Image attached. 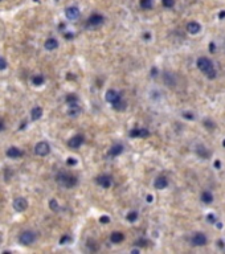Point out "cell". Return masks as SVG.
Wrapping results in <instances>:
<instances>
[{"instance_id":"1","label":"cell","mask_w":225,"mask_h":254,"mask_svg":"<svg viewBox=\"0 0 225 254\" xmlns=\"http://www.w3.org/2000/svg\"><path fill=\"white\" fill-rule=\"evenodd\" d=\"M197 68L205 74V77L209 79H215L217 77V71L215 69V65H213L212 60H209L208 57H199L196 61Z\"/></svg>"},{"instance_id":"2","label":"cell","mask_w":225,"mask_h":254,"mask_svg":"<svg viewBox=\"0 0 225 254\" xmlns=\"http://www.w3.org/2000/svg\"><path fill=\"white\" fill-rule=\"evenodd\" d=\"M56 179H57V183L65 188H73L74 185L77 184V177H74L73 175H70V173L60 172Z\"/></svg>"},{"instance_id":"3","label":"cell","mask_w":225,"mask_h":254,"mask_svg":"<svg viewBox=\"0 0 225 254\" xmlns=\"http://www.w3.org/2000/svg\"><path fill=\"white\" fill-rule=\"evenodd\" d=\"M36 240V234L33 232H24L20 234V237H19V241H20L21 245H25V246H29L32 245L33 242Z\"/></svg>"},{"instance_id":"4","label":"cell","mask_w":225,"mask_h":254,"mask_svg":"<svg viewBox=\"0 0 225 254\" xmlns=\"http://www.w3.org/2000/svg\"><path fill=\"white\" fill-rule=\"evenodd\" d=\"M83 142H85V136H83L82 134H77V135H74L73 138L69 139L68 146H69V148L76 150V148H79V147L83 144Z\"/></svg>"},{"instance_id":"5","label":"cell","mask_w":225,"mask_h":254,"mask_svg":"<svg viewBox=\"0 0 225 254\" xmlns=\"http://www.w3.org/2000/svg\"><path fill=\"white\" fill-rule=\"evenodd\" d=\"M49 152H51V146L47 142H39L35 146V154L39 156H47Z\"/></svg>"},{"instance_id":"6","label":"cell","mask_w":225,"mask_h":254,"mask_svg":"<svg viewBox=\"0 0 225 254\" xmlns=\"http://www.w3.org/2000/svg\"><path fill=\"white\" fill-rule=\"evenodd\" d=\"M28 208V201L24 197H17L13 201V209L16 212H24Z\"/></svg>"},{"instance_id":"7","label":"cell","mask_w":225,"mask_h":254,"mask_svg":"<svg viewBox=\"0 0 225 254\" xmlns=\"http://www.w3.org/2000/svg\"><path fill=\"white\" fill-rule=\"evenodd\" d=\"M207 241H208V238L203 233H196L195 236L191 238V242H192L193 246H204V245H207Z\"/></svg>"},{"instance_id":"8","label":"cell","mask_w":225,"mask_h":254,"mask_svg":"<svg viewBox=\"0 0 225 254\" xmlns=\"http://www.w3.org/2000/svg\"><path fill=\"white\" fill-rule=\"evenodd\" d=\"M95 183H97L98 185H101L102 188H105V189H107L111 187V176H109V175H100L95 179Z\"/></svg>"},{"instance_id":"9","label":"cell","mask_w":225,"mask_h":254,"mask_svg":"<svg viewBox=\"0 0 225 254\" xmlns=\"http://www.w3.org/2000/svg\"><path fill=\"white\" fill-rule=\"evenodd\" d=\"M65 16L69 19V20H77L81 16V12L77 7H68L65 9Z\"/></svg>"},{"instance_id":"10","label":"cell","mask_w":225,"mask_h":254,"mask_svg":"<svg viewBox=\"0 0 225 254\" xmlns=\"http://www.w3.org/2000/svg\"><path fill=\"white\" fill-rule=\"evenodd\" d=\"M104 21H105V19H104V16H102V15H100V13H93L89 19H87V24H89L90 26L101 25Z\"/></svg>"},{"instance_id":"11","label":"cell","mask_w":225,"mask_h":254,"mask_svg":"<svg viewBox=\"0 0 225 254\" xmlns=\"http://www.w3.org/2000/svg\"><path fill=\"white\" fill-rule=\"evenodd\" d=\"M150 135V131L147 128H132L130 131V136L131 138H147Z\"/></svg>"},{"instance_id":"12","label":"cell","mask_w":225,"mask_h":254,"mask_svg":"<svg viewBox=\"0 0 225 254\" xmlns=\"http://www.w3.org/2000/svg\"><path fill=\"white\" fill-rule=\"evenodd\" d=\"M119 98H122V97H121V94L118 93V92H115L114 89L107 90V92H106V94H105V99L109 103H114V102L118 101Z\"/></svg>"},{"instance_id":"13","label":"cell","mask_w":225,"mask_h":254,"mask_svg":"<svg viewBox=\"0 0 225 254\" xmlns=\"http://www.w3.org/2000/svg\"><path fill=\"white\" fill-rule=\"evenodd\" d=\"M167 185H168V179L166 176H159L154 181V187L156 189H164L167 188Z\"/></svg>"},{"instance_id":"14","label":"cell","mask_w":225,"mask_h":254,"mask_svg":"<svg viewBox=\"0 0 225 254\" xmlns=\"http://www.w3.org/2000/svg\"><path fill=\"white\" fill-rule=\"evenodd\" d=\"M81 114V107L77 103H72L69 105V109H68V115L70 118H77V117Z\"/></svg>"},{"instance_id":"15","label":"cell","mask_w":225,"mask_h":254,"mask_svg":"<svg viewBox=\"0 0 225 254\" xmlns=\"http://www.w3.org/2000/svg\"><path fill=\"white\" fill-rule=\"evenodd\" d=\"M196 154L199 155L201 159H208L209 156H211V151L203 144H199L196 147Z\"/></svg>"},{"instance_id":"16","label":"cell","mask_w":225,"mask_h":254,"mask_svg":"<svg viewBox=\"0 0 225 254\" xmlns=\"http://www.w3.org/2000/svg\"><path fill=\"white\" fill-rule=\"evenodd\" d=\"M200 29H201V26H200L199 23H196V21H189L188 24H187V31H188L191 35H196V33H199Z\"/></svg>"},{"instance_id":"17","label":"cell","mask_w":225,"mask_h":254,"mask_svg":"<svg viewBox=\"0 0 225 254\" xmlns=\"http://www.w3.org/2000/svg\"><path fill=\"white\" fill-rule=\"evenodd\" d=\"M7 156L11 158V159H17V158L23 156V152L17 148V147H9V148L7 150Z\"/></svg>"},{"instance_id":"18","label":"cell","mask_w":225,"mask_h":254,"mask_svg":"<svg viewBox=\"0 0 225 254\" xmlns=\"http://www.w3.org/2000/svg\"><path fill=\"white\" fill-rule=\"evenodd\" d=\"M57 47H58V41L56 39H48L44 43V48L47 50H54V49H57Z\"/></svg>"},{"instance_id":"19","label":"cell","mask_w":225,"mask_h":254,"mask_svg":"<svg viewBox=\"0 0 225 254\" xmlns=\"http://www.w3.org/2000/svg\"><path fill=\"white\" fill-rule=\"evenodd\" d=\"M122 152H123V146H122V144H114L111 148L109 150V155H110V156H113V158L121 155Z\"/></svg>"},{"instance_id":"20","label":"cell","mask_w":225,"mask_h":254,"mask_svg":"<svg viewBox=\"0 0 225 254\" xmlns=\"http://www.w3.org/2000/svg\"><path fill=\"white\" fill-rule=\"evenodd\" d=\"M41 117H43V109L40 107V106H36V107H33L30 110V118L33 120H37L40 119Z\"/></svg>"},{"instance_id":"21","label":"cell","mask_w":225,"mask_h":254,"mask_svg":"<svg viewBox=\"0 0 225 254\" xmlns=\"http://www.w3.org/2000/svg\"><path fill=\"white\" fill-rule=\"evenodd\" d=\"M123 240H125V236H123V233H121V232H113L111 236H110V241H111L113 244H119V242H122Z\"/></svg>"},{"instance_id":"22","label":"cell","mask_w":225,"mask_h":254,"mask_svg":"<svg viewBox=\"0 0 225 254\" xmlns=\"http://www.w3.org/2000/svg\"><path fill=\"white\" fill-rule=\"evenodd\" d=\"M201 201H203L204 204H212L213 203V195H212V192L204 191L203 193H201Z\"/></svg>"},{"instance_id":"23","label":"cell","mask_w":225,"mask_h":254,"mask_svg":"<svg viewBox=\"0 0 225 254\" xmlns=\"http://www.w3.org/2000/svg\"><path fill=\"white\" fill-rule=\"evenodd\" d=\"M113 105V107H114V110H117V111H123V110L126 109V102L122 99V98H119L118 101H115L114 103H111Z\"/></svg>"},{"instance_id":"24","label":"cell","mask_w":225,"mask_h":254,"mask_svg":"<svg viewBox=\"0 0 225 254\" xmlns=\"http://www.w3.org/2000/svg\"><path fill=\"white\" fill-rule=\"evenodd\" d=\"M32 83L35 86H41L44 83V75H41V74L33 75V77H32Z\"/></svg>"},{"instance_id":"25","label":"cell","mask_w":225,"mask_h":254,"mask_svg":"<svg viewBox=\"0 0 225 254\" xmlns=\"http://www.w3.org/2000/svg\"><path fill=\"white\" fill-rule=\"evenodd\" d=\"M65 102L68 105H72V103H77L78 102V97L76 94H68L65 97Z\"/></svg>"},{"instance_id":"26","label":"cell","mask_w":225,"mask_h":254,"mask_svg":"<svg viewBox=\"0 0 225 254\" xmlns=\"http://www.w3.org/2000/svg\"><path fill=\"white\" fill-rule=\"evenodd\" d=\"M126 218H127L128 222H135L136 220H138V212H135V211L128 212V214L126 216Z\"/></svg>"},{"instance_id":"27","label":"cell","mask_w":225,"mask_h":254,"mask_svg":"<svg viewBox=\"0 0 225 254\" xmlns=\"http://www.w3.org/2000/svg\"><path fill=\"white\" fill-rule=\"evenodd\" d=\"M203 124H204V127L207 128V130H215V127H216V123L213 122V120H211V119H204Z\"/></svg>"},{"instance_id":"28","label":"cell","mask_w":225,"mask_h":254,"mask_svg":"<svg viewBox=\"0 0 225 254\" xmlns=\"http://www.w3.org/2000/svg\"><path fill=\"white\" fill-rule=\"evenodd\" d=\"M139 4L143 9H150L152 8V0H140Z\"/></svg>"},{"instance_id":"29","label":"cell","mask_w":225,"mask_h":254,"mask_svg":"<svg viewBox=\"0 0 225 254\" xmlns=\"http://www.w3.org/2000/svg\"><path fill=\"white\" fill-rule=\"evenodd\" d=\"M164 82L167 83L168 86H174L175 85V81H174V77H172V74H170V73H166L164 74Z\"/></svg>"},{"instance_id":"30","label":"cell","mask_w":225,"mask_h":254,"mask_svg":"<svg viewBox=\"0 0 225 254\" xmlns=\"http://www.w3.org/2000/svg\"><path fill=\"white\" fill-rule=\"evenodd\" d=\"M49 208L53 211V212H57L60 209V207H58V203H57V200H54V199H52L51 201H49Z\"/></svg>"},{"instance_id":"31","label":"cell","mask_w":225,"mask_h":254,"mask_svg":"<svg viewBox=\"0 0 225 254\" xmlns=\"http://www.w3.org/2000/svg\"><path fill=\"white\" fill-rule=\"evenodd\" d=\"M162 3L166 8H172L175 5V0H162Z\"/></svg>"},{"instance_id":"32","label":"cell","mask_w":225,"mask_h":254,"mask_svg":"<svg viewBox=\"0 0 225 254\" xmlns=\"http://www.w3.org/2000/svg\"><path fill=\"white\" fill-rule=\"evenodd\" d=\"M70 240H72V238L69 236H62V237H61V240H60V244L65 245V244H68V242H70Z\"/></svg>"},{"instance_id":"33","label":"cell","mask_w":225,"mask_h":254,"mask_svg":"<svg viewBox=\"0 0 225 254\" xmlns=\"http://www.w3.org/2000/svg\"><path fill=\"white\" fill-rule=\"evenodd\" d=\"M5 68H7V61L4 58L0 57V70H4Z\"/></svg>"},{"instance_id":"34","label":"cell","mask_w":225,"mask_h":254,"mask_svg":"<svg viewBox=\"0 0 225 254\" xmlns=\"http://www.w3.org/2000/svg\"><path fill=\"white\" fill-rule=\"evenodd\" d=\"M100 222L101 224H109L110 222V217H107V216H102V217L100 218Z\"/></svg>"},{"instance_id":"35","label":"cell","mask_w":225,"mask_h":254,"mask_svg":"<svg viewBox=\"0 0 225 254\" xmlns=\"http://www.w3.org/2000/svg\"><path fill=\"white\" fill-rule=\"evenodd\" d=\"M183 117H184L185 119H188V120H193V119H195L193 114H191V113H184V114H183Z\"/></svg>"},{"instance_id":"36","label":"cell","mask_w":225,"mask_h":254,"mask_svg":"<svg viewBox=\"0 0 225 254\" xmlns=\"http://www.w3.org/2000/svg\"><path fill=\"white\" fill-rule=\"evenodd\" d=\"M66 163H68L69 165H76V164H77V159H74V158H69V159L66 160Z\"/></svg>"},{"instance_id":"37","label":"cell","mask_w":225,"mask_h":254,"mask_svg":"<svg viewBox=\"0 0 225 254\" xmlns=\"http://www.w3.org/2000/svg\"><path fill=\"white\" fill-rule=\"evenodd\" d=\"M135 245H138V246H146L147 245V241L146 240H138L135 242Z\"/></svg>"},{"instance_id":"38","label":"cell","mask_w":225,"mask_h":254,"mask_svg":"<svg viewBox=\"0 0 225 254\" xmlns=\"http://www.w3.org/2000/svg\"><path fill=\"white\" fill-rule=\"evenodd\" d=\"M158 75V69L156 68H152L151 69V77H156Z\"/></svg>"},{"instance_id":"39","label":"cell","mask_w":225,"mask_h":254,"mask_svg":"<svg viewBox=\"0 0 225 254\" xmlns=\"http://www.w3.org/2000/svg\"><path fill=\"white\" fill-rule=\"evenodd\" d=\"M207 220H209L212 224L215 222V217H213V214H209V216H207Z\"/></svg>"},{"instance_id":"40","label":"cell","mask_w":225,"mask_h":254,"mask_svg":"<svg viewBox=\"0 0 225 254\" xmlns=\"http://www.w3.org/2000/svg\"><path fill=\"white\" fill-rule=\"evenodd\" d=\"M3 130H4V122L0 119V131H3Z\"/></svg>"},{"instance_id":"41","label":"cell","mask_w":225,"mask_h":254,"mask_svg":"<svg viewBox=\"0 0 225 254\" xmlns=\"http://www.w3.org/2000/svg\"><path fill=\"white\" fill-rule=\"evenodd\" d=\"M215 167H216V168H220V167H221L220 160H216V162H215Z\"/></svg>"},{"instance_id":"42","label":"cell","mask_w":225,"mask_h":254,"mask_svg":"<svg viewBox=\"0 0 225 254\" xmlns=\"http://www.w3.org/2000/svg\"><path fill=\"white\" fill-rule=\"evenodd\" d=\"M224 17H225V11H221L219 15V19H224Z\"/></svg>"},{"instance_id":"43","label":"cell","mask_w":225,"mask_h":254,"mask_svg":"<svg viewBox=\"0 0 225 254\" xmlns=\"http://www.w3.org/2000/svg\"><path fill=\"white\" fill-rule=\"evenodd\" d=\"M152 200H154V197H152L151 195H148L147 196V203H152Z\"/></svg>"},{"instance_id":"44","label":"cell","mask_w":225,"mask_h":254,"mask_svg":"<svg viewBox=\"0 0 225 254\" xmlns=\"http://www.w3.org/2000/svg\"><path fill=\"white\" fill-rule=\"evenodd\" d=\"M144 39H146V40L151 39V35H150V33H144Z\"/></svg>"},{"instance_id":"45","label":"cell","mask_w":225,"mask_h":254,"mask_svg":"<svg viewBox=\"0 0 225 254\" xmlns=\"http://www.w3.org/2000/svg\"><path fill=\"white\" fill-rule=\"evenodd\" d=\"M223 146H224V147H225V140H224V142H223Z\"/></svg>"},{"instance_id":"46","label":"cell","mask_w":225,"mask_h":254,"mask_svg":"<svg viewBox=\"0 0 225 254\" xmlns=\"http://www.w3.org/2000/svg\"><path fill=\"white\" fill-rule=\"evenodd\" d=\"M0 2H2V0H0Z\"/></svg>"}]
</instances>
